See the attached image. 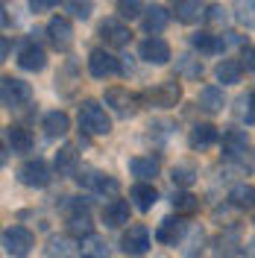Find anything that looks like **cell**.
<instances>
[{"mask_svg":"<svg viewBox=\"0 0 255 258\" xmlns=\"http://www.w3.org/2000/svg\"><path fill=\"white\" fill-rule=\"evenodd\" d=\"M88 71H91L94 80H106V77H114L120 71V62L114 59L109 50H94L88 56Z\"/></svg>","mask_w":255,"mask_h":258,"instance_id":"cell-10","label":"cell"},{"mask_svg":"<svg viewBox=\"0 0 255 258\" xmlns=\"http://www.w3.org/2000/svg\"><path fill=\"white\" fill-rule=\"evenodd\" d=\"M170 203H173L176 214H194V211H197V206H200V203H197V197H194L191 191H176Z\"/></svg>","mask_w":255,"mask_h":258,"instance_id":"cell-33","label":"cell"},{"mask_svg":"<svg viewBox=\"0 0 255 258\" xmlns=\"http://www.w3.org/2000/svg\"><path fill=\"white\" fill-rule=\"evenodd\" d=\"M240 64H243L249 74H255V47H246V50H243V59H240Z\"/></svg>","mask_w":255,"mask_h":258,"instance_id":"cell-40","label":"cell"},{"mask_svg":"<svg viewBox=\"0 0 255 258\" xmlns=\"http://www.w3.org/2000/svg\"><path fill=\"white\" fill-rule=\"evenodd\" d=\"M59 0H30V9L32 12H47V9H53Z\"/></svg>","mask_w":255,"mask_h":258,"instance_id":"cell-41","label":"cell"},{"mask_svg":"<svg viewBox=\"0 0 255 258\" xmlns=\"http://www.w3.org/2000/svg\"><path fill=\"white\" fill-rule=\"evenodd\" d=\"M167 21H170V15H167L164 6H147V12H144V32L156 35V32H161L167 27Z\"/></svg>","mask_w":255,"mask_h":258,"instance_id":"cell-23","label":"cell"},{"mask_svg":"<svg viewBox=\"0 0 255 258\" xmlns=\"http://www.w3.org/2000/svg\"><path fill=\"white\" fill-rule=\"evenodd\" d=\"M208 21H211V24H226V9L223 6H217V3L208 6Z\"/></svg>","mask_w":255,"mask_h":258,"instance_id":"cell-39","label":"cell"},{"mask_svg":"<svg viewBox=\"0 0 255 258\" xmlns=\"http://www.w3.org/2000/svg\"><path fill=\"white\" fill-rule=\"evenodd\" d=\"M100 38L109 44V47H126L129 38H132V32L123 21H117V18H106L103 24H100Z\"/></svg>","mask_w":255,"mask_h":258,"instance_id":"cell-8","label":"cell"},{"mask_svg":"<svg viewBox=\"0 0 255 258\" xmlns=\"http://www.w3.org/2000/svg\"><path fill=\"white\" fill-rule=\"evenodd\" d=\"M141 100H144V103H150V106H156V109H173L176 103L182 100V85H179L176 80H170V82H159L156 88L144 91Z\"/></svg>","mask_w":255,"mask_h":258,"instance_id":"cell-5","label":"cell"},{"mask_svg":"<svg viewBox=\"0 0 255 258\" xmlns=\"http://www.w3.org/2000/svg\"><path fill=\"white\" fill-rule=\"evenodd\" d=\"M232 9H235V21L240 27L255 30V0H235Z\"/></svg>","mask_w":255,"mask_h":258,"instance_id":"cell-29","label":"cell"},{"mask_svg":"<svg viewBox=\"0 0 255 258\" xmlns=\"http://www.w3.org/2000/svg\"><path fill=\"white\" fill-rule=\"evenodd\" d=\"M141 59L150 64H167L170 62V44L164 41V38H147L141 44Z\"/></svg>","mask_w":255,"mask_h":258,"instance_id":"cell-12","label":"cell"},{"mask_svg":"<svg viewBox=\"0 0 255 258\" xmlns=\"http://www.w3.org/2000/svg\"><path fill=\"white\" fill-rule=\"evenodd\" d=\"M246 255H249V258H255V238H252L249 243H246Z\"/></svg>","mask_w":255,"mask_h":258,"instance_id":"cell-42","label":"cell"},{"mask_svg":"<svg viewBox=\"0 0 255 258\" xmlns=\"http://www.w3.org/2000/svg\"><path fill=\"white\" fill-rule=\"evenodd\" d=\"M77 161H80V156H77V147L74 144H65L59 153H56V170L59 173H74L77 170Z\"/></svg>","mask_w":255,"mask_h":258,"instance_id":"cell-30","label":"cell"},{"mask_svg":"<svg viewBox=\"0 0 255 258\" xmlns=\"http://www.w3.org/2000/svg\"><path fill=\"white\" fill-rule=\"evenodd\" d=\"M185 229H188V226H185L182 217H167V220H161V226L156 229V241L167 243V246H176V243L182 241Z\"/></svg>","mask_w":255,"mask_h":258,"instance_id":"cell-14","label":"cell"},{"mask_svg":"<svg viewBox=\"0 0 255 258\" xmlns=\"http://www.w3.org/2000/svg\"><path fill=\"white\" fill-rule=\"evenodd\" d=\"M191 258H197V255H191Z\"/></svg>","mask_w":255,"mask_h":258,"instance_id":"cell-43","label":"cell"},{"mask_svg":"<svg viewBox=\"0 0 255 258\" xmlns=\"http://www.w3.org/2000/svg\"><path fill=\"white\" fill-rule=\"evenodd\" d=\"M214 77H217V82H223V85H238L240 77H243V64L235 62V59H223V62L214 68Z\"/></svg>","mask_w":255,"mask_h":258,"instance_id":"cell-24","label":"cell"},{"mask_svg":"<svg viewBox=\"0 0 255 258\" xmlns=\"http://www.w3.org/2000/svg\"><path fill=\"white\" fill-rule=\"evenodd\" d=\"M18 64L24 68V71H32V74H38V71H44V64H47V56H44V50L38 47L35 41H27L21 53H18Z\"/></svg>","mask_w":255,"mask_h":258,"instance_id":"cell-13","label":"cell"},{"mask_svg":"<svg viewBox=\"0 0 255 258\" xmlns=\"http://www.w3.org/2000/svg\"><path fill=\"white\" fill-rule=\"evenodd\" d=\"M229 203L240 211H252L255 209V188L252 185H235L229 191Z\"/></svg>","mask_w":255,"mask_h":258,"instance_id":"cell-26","label":"cell"},{"mask_svg":"<svg viewBox=\"0 0 255 258\" xmlns=\"http://www.w3.org/2000/svg\"><path fill=\"white\" fill-rule=\"evenodd\" d=\"M68 232H71L74 238H82V241L94 235V223H91V214H88V203L74 200V203L68 206Z\"/></svg>","mask_w":255,"mask_h":258,"instance_id":"cell-4","label":"cell"},{"mask_svg":"<svg viewBox=\"0 0 255 258\" xmlns=\"http://www.w3.org/2000/svg\"><path fill=\"white\" fill-rule=\"evenodd\" d=\"M18 179H21V185H27V188H44L50 182V164L44 159L24 161L21 170H18Z\"/></svg>","mask_w":255,"mask_h":258,"instance_id":"cell-7","label":"cell"},{"mask_svg":"<svg viewBox=\"0 0 255 258\" xmlns=\"http://www.w3.org/2000/svg\"><path fill=\"white\" fill-rule=\"evenodd\" d=\"M129 170H132V176L147 182V179L159 176V159H153V156H135V159H129Z\"/></svg>","mask_w":255,"mask_h":258,"instance_id":"cell-20","label":"cell"},{"mask_svg":"<svg viewBox=\"0 0 255 258\" xmlns=\"http://www.w3.org/2000/svg\"><path fill=\"white\" fill-rule=\"evenodd\" d=\"M249 150V135L243 129H229L223 135V156L226 159H238Z\"/></svg>","mask_w":255,"mask_h":258,"instance_id":"cell-16","label":"cell"},{"mask_svg":"<svg viewBox=\"0 0 255 258\" xmlns=\"http://www.w3.org/2000/svg\"><path fill=\"white\" fill-rule=\"evenodd\" d=\"M65 9L74 18H80V21H88L91 12H94V3L91 0H65Z\"/></svg>","mask_w":255,"mask_h":258,"instance_id":"cell-35","label":"cell"},{"mask_svg":"<svg viewBox=\"0 0 255 258\" xmlns=\"http://www.w3.org/2000/svg\"><path fill=\"white\" fill-rule=\"evenodd\" d=\"M129 197H132V206L138 211H150L156 206V200H159V191H156L150 182H138V185H132Z\"/></svg>","mask_w":255,"mask_h":258,"instance_id":"cell-18","label":"cell"},{"mask_svg":"<svg viewBox=\"0 0 255 258\" xmlns=\"http://www.w3.org/2000/svg\"><path fill=\"white\" fill-rule=\"evenodd\" d=\"M117 12L120 18H138L147 9H144V0H117Z\"/></svg>","mask_w":255,"mask_h":258,"instance_id":"cell-37","label":"cell"},{"mask_svg":"<svg viewBox=\"0 0 255 258\" xmlns=\"http://www.w3.org/2000/svg\"><path fill=\"white\" fill-rule=\"evenodd\" d=\"M68 252H71V246H68V241H65V238H53V241H50L47 258H65Z\"/></svg>","mask_w":255,"mask_h":258,"instance_id":"cell-38","label":"cell"},{"mask_svg":"<svg viewBox=\"0 0 255 258\" xmlns=\"http://www.w3.org/2000/svg\"><path fill=\"white\" fill-rule=\"evenodd\" d=\"M138 100H141V97L129 94L126 88H109V91H106V106H112V112L117 114V117H129V114H135Z\"/></svg>","mask_w":255,"mask_h":258,"instance_id":"cell-9","label":"cell"},{"mask_svg":"<svg viewBox=\"0 0 255 258\" xmlns=\"http://www.w3.org/2000/svg\"><path fill=\"white\" fill-rule=\"evenodd\" d=\"M170 179H173V185H179V188H188V185H194V179H197V170H194L191 164H176L173 170H170Z\"/></svg>","mask_w":255,"mask_h":258,"instance_id":"cell-34","label":"cell"},{"mask_svg":"<svg viewBox=\"0 0 255 258\" xmlns=\"http://www.w3.org/2000/svg\"><path fill=\"white\" fill-rule=\"evenodd\" d=\"M47 35H50V44L56 50H68L74 44V27L68 18H53L47 24Z\"/></svg>","mask_w":255,"mask_h":258,"instance_id":"cell-11","label":"cell"},{"mask_svg":"<svg viewBox=\"0 0 255 258\" xmlns=\"http://www.w3.org/2000/svg\"><path fill=\"white\" fill-rule=\"evenodd\" d=\"M191 44L200 50V53H220V50L226 47V38L223 35H214V32H194Z\"/></svg>","mask_w":255,"mask_h":258,"instance_id":"cell-25","label":"cell"},{"mask_svg":"<svg viewBox=\"0 0 255 258\" xmlns=\"http://www.w3.org/2000/svg\"><path fill=\"white\" fill-rule=\"evenodd\" d=\"M94 191L97 194H109V197H117V191H120V182H117L114 176H109V173H97Z\"/></svg>","mask_w":255,"mask_h":258,"instance_id":"cell-36","label":"cell"},{"mask_svg":"<svg viewBox=\"0 0 255 258\" xmlns=\"http://www.w3.org/2000/svg\"><path fill=\"white\" fill-rule=\"evenodd\" d=\"M82 258H109V246H106V241L97 238V235L85 238V241H82Z\"/></svg>","mask_w":255,"mask_h":258,"instance_id":"cell-32","label":"cell"},{"mask_svg":"<svg viewBox=\"0 0 255 258\" xmlns=\"http://www.w3.org/2000/svg\"><path fill=\"white\" fill-rule=\"evenodd\" d=\"M217 126H211V123H197V126L191 129V147L194 150H206V147H211V144H217Z\"/></svg>","mask_w":255,"mask_h":258,"instance_id":"cell-22","label":"cell"},{"mask_svg":"<svg viewBox=\"0 0 255 258\" xmlns=\"http://www.w3.org/2000/svg\"><path fill=\"white\" fill-rule=\"evenodd\" d=\"M41 126H44V132H47L50 138H62V135H68V129H71V117L56 109V112H47V114H44Z\"/></svg>","mask_w":255,"mask_h":258,"instance_id":"cell-21","label":"cell"},{"mask_svg":"<svg viewBox=\"0 0 255 258\" xmlns=\"http://www.w3.org/2000/svg\"><path fill=\"white\" fill-rule=\"evenodd\" d=\"M80 126L88 135H109L112 132V120H109L106 109L97 100H85L80 106Z\"/></svg>","mask_w":255,"mask_h":258,"instance_id":"cell-1","label":"cell"},{"mask_svg":"<svg viewBox=\"0 0 255 258\" xmlns=\"http://www.w3.org/2000/svg\"><path fill=\"white\" fill-rule=\"evenodd\" d=\"M6 147L12 153H30L32 150V135L24 126H6Z\"/></svg>","mask_w":255,"mask_h":258,"instance_id":"cell-19","label":"cell"},{"mask_svg":"<svg viewBox=\"0 0 255 258\" xmlns=\"http://www.w3.org/2000/svg\"><path fill=\"white\" fill-rule=\"evenodd\" d=\"M32 246H35V238H32L30 229H24V226H9V229L3 232V249H6V255L30 258Z\"/></svg>","mask_w":255,"mask_h":258,"instance_id":"cell-2","label":"cell"},{"mask_svg":"<svg viewBox=\"0 0 255 258\" xmlns=\"http://www.w3.org/2000/svg\"><path fill=\"white\" fill-rule=\"evenodd\" d=\"M200 106L206 109V112H220L226 106V97H223V88H217V85H208V88H203L200 91Z\"/></svg>","mask_w":255,"mask_h":258,"instance_id":"cell-27","label":"cell"},{"mask_svg":"<svg viewBox=\"0 0 255 258\" xmlns=\"http://www.w3.org/2000/svg\"><path fill=\"white\" fill-rule=\"evenodd\" d=\"M176 71H179V77H185V80H200V77H203V62L194 59L191 53H182V56L176 59Z\"/></svg>","mask_w":255,"mask_h":258,"instance_id":"cell-28","label":"cell"},{"mask_svg":"<svg viewBox=\"0 0 255 258\" xmlns=\"http://www.w3.org/2000/svg\"><path fill=\"white\" fill-rule=\"evenodd\" d=\"M203 18H208V6L203 0H179L176 3V21H182V24H200Z\"/></svg>","mask_w":255,"mask_h":258,"instance_id":"cell-15","label":"cell"},{"mask_svg":"<svg viewBox=\"0 0 255 258\" xmlns=\"http://www.w3.org/2000/svg\"><path fill=\"white\" fill-rule=\"evenodd\" d=\"M0 100H3L6 109H21V106H27L32 100L30 82L15 80V77H3V82H0Z\"/></svg>","mask_w":255,"mask_h":258,"instance_id":"cell-3","label":"cell"},{"mask_svg":"<svg viewBox=\"0 0 255 258\" xmlns=\"http://www.w3.org/2000/svg\"><path fill=\"white\" fill-rule=\"evenodd\" d=\"M120 249L126 252V255H135V258H141L150 252V229L141 223H135V226H129L126 232H123V238H120Z\"/></svg>","mask_w":255,"mask_h":258,"instance_id":"cell-6","label":"cell"},{"mask_svg":"<svg viewBox=\"0 0 255 258\" xmlns=\"http://www.w3.org/2000/svg\"><path fill=\"white\" fill-rule=\"evenodd\" d=\"M103 223L109 226V229L126 226L129 223V203L126 200H112V203H106V209H103Z\"/></svg>","mask_w":255,"mask_h":258,"instance_id":"cell-17","label":"cell"},{"mask_svg":"<svg viewBox=\"0 0 255 258\" xmlns=\"http://www.w3.org/2000/svg\"><path fill=\"white\" fill-rule=\"evenodd\" d=\"M235 117H238V120H246V123L255 120V91L238 97V103H235Z\"/></svg>","mask_w":255,"mask_h":258,"instance_id":"cell-31","label":"cell"}]
</instances>
